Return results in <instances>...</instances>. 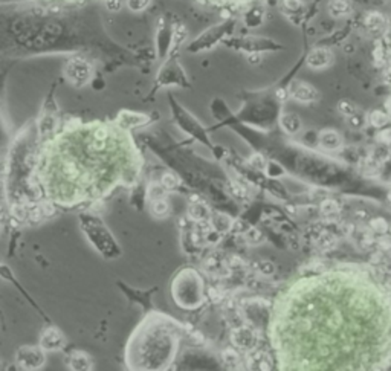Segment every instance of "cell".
Masks as SVG:
<instances>
[{"label": "cell", "instance_id": "obj_17", "mask_svg": "<svg viewBox=\"0 0 391 371\" xmlns=\"http://www.w3.org/2000/svg\"><path fill=\"white\" fill-rule=\"evenodd\" d=\"M209 216V209L207 205H202V202H197V203H191L190 208H188V217L194 222H200V220H205L207 217Z\"/></svg>", "mask_w": 391, "mask_h": 371}, {"label": "cell", "instance_id": "obj_32", "mask_svg": "<svg viewBox=\"0 0 391 371\" xmlns=\"http://www.w3.org/2000/svg\"><path fill=\"white\" fill-rule=\"evenodd\" d=\"M377 141L384 145H391V128H387V130H381L379 133H377Z\"/></svg>", "mask_w": 391, "mask_h": 371}, {"label": "cell", "instance_id": "obj_22", "mask_svg": "<svg viewBox=\"0 0 391 371\" xmlns=\"http://www.w3.org/2000/svg\"><path fill=\"white\" fill-rule=\"evenodd\" d=\"M245 20H246V25L249 26V28H257L263 20V11L260 8H254L252 11H249L246 14Z\"/></svg>", "mask_w": 391, "mask_h": 371}, {"label": "cell", "instance_id": "obj_3", "mask_svg": "<svg viewBox=\"0 0 391 371\" xmlns=\"http://www.w3.org/2000/svg\"><path fill=\"white\" fill-rule=\"evenodd\" d=\"M66 76L75 86H83L90 78V66L86 61L72 60L66 66Z\"/></svg>", "mask_w": 391, "mask_h": 371}, {"label": "cell", "instance_id": "obj_11", "mask_svg": "<svg viewBox=\"0 0 391 371\" xmlns=\"http://www.w3.org/2000/svg\"><path fill=\"white\" fill-rule=\"evenodd\" d=\"M67 364L72 370H78V371H83V370H92L93 368V364H92V359L84 353V351H72L69 354V359H67Z\"/></svg>", "mask_w": 391, "mask_h": 371}, {"label": "cell", "instance_id": "obj_35", "mask_svg": "<svg viewBox=\"0 0 391 371\" xmlns=\"http://www.w3.org/2000/svg\"><path fill=\"white\" fill-rule=\"evenodd\" d=\"M248 228H249V224H248L246 222H243V220H240V219H238V220H234V222H233V228H231V229H240L238 232L243 234Z\"/></svg>", "mask_w": 391, "mask_h": 371}, {"label": "cell", "instance_id": "obj_18", "mask_svg": "<svg viewBox=\"0 0 391 371\" xmlns=\"http://www.w3.org/2000/svg\"><path fill=\"white\" fill-rule=\"evenodd\" d=\"M159 183L162 185L165 191H174L181 187V179L178 177V174H174L173 171H165L160 176V180Z\"/></svg>", "mask_w": 391, "mask_h": 371}, {"label": "cell", "instance_id": "obj_12", "mask_svg": "<svg viewBox=\"0 0 391 371\" xmlns=\"http://www.w3.org/2000/svg\"><path fill=\"white\" fill-rule=\"evenodd\" d=\"M327 11L332 17L341 19L352 12V5H350L348 0H330L327 5Z\"/></svg>", "mask_w": 391, "mask_h": 371}, {"label": "cell", "instance_id": "obj_16", "mask_svg": "<svg viewBox=\"0 0 391 371\" xmlns=\"http://www.w3.org/2000/svg\"><path fill=\"white\" fill-rule=\"evenodd\" d=\"M367 123L371 127L384 128L390 123V115L387 112H382V110H373L367 115Z\"/></svg>", "mask_w": 391, "mask_h": 371}, {"label": "cell", "instance_id": "obj_4", "mask_svg": "<svg viewBox=\"0 0 391 371\" xmlns=\"http://www.w3.org/2000/svg\"><path fill=\"white\" fill-rule=\"evenodd\" d=\"M287 92H289V97H292L295 101H300V102H313L319 97L318 90L306 81L290 83Z\"/></svg>", "mask_w": 391, "mask_h": 371}, {"label": "cell", "instance_id": "obj_19", "mask_svg": "<svg viewBox=\"0 0 391 371\" xmlns=\"http://www.w3.org/2000/svg\"><path fill=\"white\" fill-rule=\"evenodd\" d=\"M339 203L335 200V198H324L319 205V211L322 216H335L336 213H339Z\"/></svg>", "mask_w": 391, "mask_h": 371}, {"label": "cell", "instance_id": "obj_40", "mask_svg": "<svg viewBox=\"0 0 391 371\" xmlns=\"http://www.w3.org/2000/svg\"><path fill=\"white\" fill-rule=\"evenodd\" d=\"M205 268H208V269H211V268H215L217 266V260H215L214 257H208L207 260H205Z\"/></svg>", "mask_w": 391, "mask_h": 371}, {"label": "cell", "instance_id": "obj_36", "mask_svg": "<svg viewBox=\"0 0 391 371\" xmlns=\"http://www.w3.org/2000/svg\"><path fill=\"white\" fill-rule=\"evenodd\" d=\"M105 6H107V9H110V11H119L121 6H123V0H107Z\"/></svg>", "mask_w": 391, "mask_h": 371}, {"label": "cell", "instance_id": "obj_42", "mask_svg": "<svg viewBox=\"0 0 391 371\" xmlns=\"http://www.w3.org/2000/svg\"><path fill=\"white\" fill-rule=\"evenodd\" d=\"M355 214H356V217H359V216H361V217H365V216H367V214H365V211H356Z\"/></svg>", "mask_w": 391, "mask_h": 371}, {"label": "cell", "instance_id": "obj_34", "mask_svg": "<svg viewBox=\"0 0 391 371\" xmlns=\"http://www.w3.org/2000/svg\"><path fill=\"white\" fill-rule=\"evenodd\" d=\"M377 246L381 250H390L391 249V238L390 237H381L377 240Z\"/></svg>", "mask_w": 391, "mask_h": 371}, {"label": "cell", "instance_id": "obj_31", "mask_svg": "<svg viewBox=\"0 0 391 371\" xmlns=\"http://www.w3.org/2000/svg\"><path fill=\"white\" fill-rule=\"evenodd\" d=\"M283 5L287 11H300V8H303V0H283Z\"/></svg>", "mask_w": 391, "mask_h": 371}, {"label": "cell", "instance_id": "obj_20", "mask_svg": "<svg viewBox=\"0 0 391 371\" xmlns=\"http://www.w3.org/2000/svg\"><path fill=\"white\" fill-rule=\"evenodd\" d=\"M165 190L164 187L160 185L159 182H153L148 185V188H147V197H148V200H156V198H162L165 197Z\"/></svg>", "mask_w": 391, "mask_h": 371}, {"label": "cell", "instance_id": "obj_5", "mask_svg": "<svg viewBox=\"0 0 391 371\" xmlns=\"http://www.w3.org/2000/svg\"><path fill=\"white\" fill-rule=\"evenodd\" d=\"M66 346L64 335L55 327H49L40 336V347L45 351H58Z\"/></svg>", "mask_w": 391, "mask_h": 371}, {"label": "cell", "instance_id": "obj_21", "mask_svg": "<svg viewBox=\"0 0 391 371\" xmlns=\"http://www.w3.org/2000/svg\"><path fill=\"white\" fill-rule=\"evenodd\" d=\"M243 237H245V240L249 245H252V246L260 245L263 242V238H264L263 234H261V231H259L257 228H251V226L243 232Z\"/></svg>", "mask_w": 391, "mask_h": 371}, {"label": "cell", "instance_id": "obj_2", "mask_svg": "<svg viewBox=\"0 0 391 371\" xmlns=\"http://www.w3.org/2000/svg\"><path fill=\"white\" fill-rule=\"evenodd\" d=\"M45 350L42 347L26 346L17 351L16 362L20 368L25 370H37L45 364Z\"/></svg>", "mask_w": 391, "mask_h": 371}, {"label": "cell", "instance_id": "obj_13", "mask_svg": "<svg viewBox=\"0 0 391 371\" xmlns=\"http://www.w3.org/2000/svg\"><path fill=\"white\" fill-rule=\"evenodd\" d=\"M233 222H234V219H231L228 214L215 213V214H212V219H211V226L217 232H228L233 228Z\"/></svg>", "mask_w": 391, "mask_h": 371}, {"label": "cell", "instance_id": "obj_29", "mask_svg": "<svg viewBox=\"0 0 391 371\" xmlns=\"http://www.w3.org/2000/svg\"><path fill=\"white\" fill-rule=\"evenodd\" d=\"M371 228H373V231L374 232H379V234H384V232H387L388 231V223L385 222V219H373L371 220Z\"/></svg>", "mask_w": 391, "mask_h": 371}, {"label": "cell", "instance_id": "obj_43", "mask_svg": "<svg viewBox=\"0 0 391 371\" xmlns=\"http://www.w3.org/2000/svg\"><path fill=\"white\" fill-rule=\"evenodd\" d=\"M390 154H391V145H390Z\"/></svg>", "mask_w": 391, "mask_h": 371}, {"label": "cell", "instance_id": "obj_24", "mask_svg": "<svg viewBox=\"0 0 391 371\" xmlns=\"http://www.w3.org/2000/svg\"><path fill=\"white\" fill-rule=\"evenodd\" d=\"M338 112L344 116H350V115H353L358 112V107H356V104L352 102V101H348V99H341L338 102Z\"/></svg>", "mask_w": 391, "mask_h": 371}, {"label": "cell", "instance_id": "obj_44", "mask_svg": "<svg viewBox=\"0 0 391 371\" xmlns=\"http://www.w3.org/2000/svg\"><path fill=\"white\" fill-rule=\"evenodd\" d=\"M390 231H391V226H390Z\"/></svg>", "mask_w": 391, "mask_h": 371}, {"label": "cell", "instance_id": "obj_25", "mask_svg": "<svg viewBox=\"0 0 391 371\" xmlns=\"http://www.w3.org/2000/svg\"><path fill=\"white\" fill-rule=\"evenodd\" d=\"M347 119H348V125L352 127V128H355V130H359V128H362L364 125H365V123H367V116H362L359 112H356V113H353V115H350V116H347Z\"/></svg>", "mask_w": 391, "mask_h": 371}, {"label": "cell", "instance_id": "obj_37", "mask_svg": "<svg viewBox=\"0 0 391 371\" xmlns=\"http://www.w3.org/2000/svg\"><path fill=\"white\" fill-rule=\"evenodd\" d=\"M243 268L245 266V261L241 260L240 257H237V255H233L231 258H229V268Z\"/></svg>", "mask_w": 391, "mask_h": 371}, {"label": "cell", "instance_id": "obj_15", "mask_svg": "<svg viewBox=\"0 0 391 371\" xmlns=\"http://www.w3.org/2000/svg\"><path fill=\"white\" fill-rule=\"evenodd\" d=\"M365 26L373 32H382L387 26V19L379 12H370L365 17Z\"/></svg>", "mask_w": 391, "mask_h": 371}, {"label": "cell", "instance_id": "obj_38", "mask_svg": "<svg viewBox=\"0 0 391 371\" xmlns=\"http://www.w3.org/2000/svg\"><path fill=\"white\" fill-rule=\"evenodd\" d=\"M275 95H277V98H278L280 101H285V99H287V97H289V92H287V89H278V90L275 92Z\"/></svg>", "mask_w": 391, "mask_h": 371}, {"label": "cell", "instance_id": "obj_10", "mask_svg": "<svg viewBox=\"0 0 391 371\" xmlns=\"http://www.w3.org/2000/svg\"><path fill=\"white\" fill-rule=\"evenodd\" d=\"M280 125L286 133L295 135L301 130L303 123H301V118L296 113H283L280 118Z\"/></svg>", "mask_w": 391, "mask_h": 371}, {"label": "cell", "instance_id": "obj_6", "mask_svg": "<svg viewBox=\"0 0 391 371\" xmlns=\"http://www.w3.org/2000/svg\"><path fill=\"white\" fill-rule=\"evenodd\" d=\"M306 63L310 69H315V71L326 69L333 63V54L326 48H316L307 55Z\"/></svg>", "mask_w": 391, "mask_h": 371}, {"label": "cell", "instance_id": "obj_33", "mask_svg": "<svg viewBox=\"0 0 391 371\" xmlns=\"http://www.w3.org/2000/svg\"><path fill=\"white\" fill-rule=\"evenodd\" d=\"M208 295H209V298H211V301H214V302H220L222 299H223V294L220 292L219 289H215V287H211L209 290H208Z\"/></svg>", "mask_w": 391, "mask_h": 371}, {"label": "cell", "instance_id": "obj_41", "mask_svg": "<svg viewBox=\"0 0 391 371\" xmlns=\"http://www.w3.org/2000/svg\"><path fill=\"white\" fill-rule=\"evenodd\" d=\"M385 112L390 115V118H391V97L385 101Z\"/></svg>", "mask_w": 391, "mask_h": 371}, {"label": "cell", "instance_id": "obj_8", "mask_svg": "<svg viewBox=\"0 0 391 371\" xmlns=\"http://www.w3.org/2000/svg\"><path fill=\"white\" fill-rule=\"evenodd\" d=\"M148 121H150V118L144 113H138V112H130V110H123L119 112L118 118H116V123L118 125H121L123 128H133V127H141V125H145Z\"/></svg>", "mask_w": 391, "mask_h": 371}, {"label": "cell", "instance_id": "obj_14", "mask_svg": "<svg viewBox=\"0 0 391 371\" xmlns=\"http://www.w3.org/2000/svg\"><path fill=\"white\" fill-rule=\"evenodd\" d=\"M170 211H171V206H170V202L167 200L165 197L156 198V200H152L150 202V213L156 219H164V217H167L170 214Z\"/></svg>", "mask_w": 391, "mask_h": 371}, {"label": "cell", "instance_id": "obj_1", "mask_svg": "<svg viewBox=\"0 0 391 371\" xmlns=\"http://www.w3.org/2000/svg\"><path fill=\"white\" fill-rule=\"evenodd\" d=\"M81 228L90 243L93 245L98 252H101L105 258H115L119 257V247L116 242L113 240L112 234L107 231V228L103 224V222L98 217L93 216H81Z\"/></svg>", "mask_w": 391, "mask_h": 371}, {"label": "cell", "instance_id": "obj_27", "mask_svg": "<svg viewBox=\"0 0 391 371\" xmlns=\"http://www.w3.org/2000/svg\"><path fill=\"white\" fill-rule=\"evenodd\" d=\"M249 165L254 168V170H264L266 168V164H267V161H266V157L263 156V154H259V153H255V154H252L251 157H249Z\"/></svg>", "mask_w": 391, "mask_h": 371}, {"label": "cell", "instance_id": "obj_30", "mask_svg": "<svg viewBox=\"0 0 391 371\" xmlns=\"http://www.w3.org/2000/svg\"><path fill=\"white\" fill-rule=\"evenodd\" d=\"M259 266H260V271L263 272V275H272L275 272V264L272 261L263 260L259 263Z\"/></svg>", "mask_w": 391, "mask_h": 371}, {"label": "cell", "instance_id": "obj_23", "mask_svg": "<svg viewBox=\"0 0 391 371\" xmlns=\"http://www.w3.org/2000/svg\"><path fill=\"white\" fill-rule=\"evenodd\" d=\"M222 359L226 365H238L240 354L234 348H225L222 351Z\"/></svg>", "mask_w": 391, "mask_h": 371}, {"label": "cell", "instance_id": "obj_28", "mask_svg": "<svg viewBox=\"0 0 391 371\" xmlns=\"http://www.w3.org/2000/svg\"><path fill=\"white\" fill-rule=\"evenodd\" d=\"M150 2H152V0H127V6L133 12H141V11L148 8Z\"/></svg>", "mask_w": 391, "mask_h": 371}, {"label": "cell", "instance_id": "obj_39", "mask_svg": "<svg viewBox=\"0 0 391 371\" xmlns=\"http://www.w3.org/2000/svg\"><path fill=\"white\" fill-rule=\"evenodd\" d=\"M260 54L259 52H251V55L248 57V61L251 63V64H259L260 63Z\"/></svg>", "mask_w": 391, "mask_h": 371}, {"label": "cell", "instance_id": "obj_7", "mask_svg": "<svg viewBox=\"0 0 391 371\" xmlns=\"http://www.w3.org/2000/svg\"><path fill=\"white\" fill-rule=\"evenodd\" d=\"M318 145L327 151H336L342 147V136L339 135V131L332 128L321 130L318 133Z\"/></svg>", "mask_w": 391, "mask_h": 371}, {"label": "cell", "instance_id": "obj_26", "mask_svg": "<svg viewBox=\"0 0 391 371\" xmlns=\"http://www.w3.org/2000/svg\"><path fill=\"white\" fill-rule=\"evenodd\" d=\"M266 173H267V176H271V177H280V176H283L286 173L285 171V168H283L278 162H274V161H269L267 164H266Z\"/></svg>", "mask_w": 391, "mask_h": 371}, {"label": "cell", "instance_id": "obj_9", "mask_svg": "<svg viewBox=\"0 0 391 371\" xmlns=\"http://www.w3.org/2000/svg\"><path fill=\"white\" fill-rule=\"evenodd\" d=\"M231 341L235 347L238 348H251L255 346L257 338H255L254 330L241 327V328H234L231 333Z\"/></svg>", "mask_w": 391, "mask_h": 371}]
</instances>
